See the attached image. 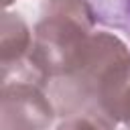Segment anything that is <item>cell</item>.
Wrapping results in <instances>:
<instances>
[{
  "mask_svg": "<svg viewBox=\"0 0 130 130\" xmlns=\"http://www.w3.org/2000/svg\"><path fill=\"white\" fill-rule=\"evenodd\" d=\"M102 120L106 130H114L116 124L130 128V63L108 79L102 93Z\"/></svg>",
  "mask_w": 130,
  "mask_h": 130,
  "instance_id": "obj_5",
  "label": "cell"
},
{
  "mask_svg": "<svg viewBox=\"0 0 130 130\" xmlns=\"http://www.w3.org/2000/svg\"><path fill=\"white\" fill-rule=\"evenodd\" d=\"M32 47V35L28 24L16 12H4L0 24V61H2V79H8L16 73Z\"/></svg>",
  "mask_w": 130,
  "mask_h": 130,
  "instance_id": "obj_4",
  "label": "cell"
},
{
  "mask_svg": "<svg viewBox=\"0 0 130 130\" xmlns=\"http://www.w3.org/2000/svg\"><path fill=\"white\" fill-rule=\"evenodd\" d=\"M57 130H104V128L89 118L77 116V118H67L65 122H61L57 126Z\"/></svg>",
  "mask_w": 130,
  "mask_h": 130,
  "instance_id": "obj_6",
  "label": "cell"
},
{
  "mask_svg": "<svg viewBox=\"0 0 130 130\" xmlns=\"http://www.w3.org/2000/svg\"><path fill=\"white\" fill-rule=\"evenodd\" d=\"M95 14L85 0H49L32 32V47L24 65L14 73L39 85L65 75L87 39L93 35Z\"/></svg>",
  "mask_w": 130,
  "mask_h": 130,
  "instance_id": "obj_1",
  "label": "cell"
},
{
  "mask_svg": "<svg viewBox=\"0 0 130 130\" xmlns=\"http://www.w3.org/2000/svg\"><path fill=\"white\" fill-rule=\"evenodd\" d=\"M130 63L128 47L112 32H93L71 69L51 79V95L55 110L69 118H89L104 128L102 120V93L108 79L124 65ZM106 130V128H104Z\"/></svg>",
  "mask_w": 130,
  "mask_h": 130,
  "instance_id": "obj_2",
  "label": "cell"
},
{
  "mask_svg": "<svg viewBox=\"0 0 130 130\" xmlns=\"http://www.w3.org/2000/svg\"><path fill=\"white\" fill-rule=\"evenodd\" d=\"M2 2H4V6H10V4L14 2V0H2Z\"/></svg>",
  "mask_w": 130,
  "mask_h": 130,
  "instance_id": "obj_7",
  "label": "cell"
},
{
  "mask_svg": "<svg viewBox=\"0 0 130 130\" xmlns=\"http://www.w3.org/2000/svg\"><path fill=\"white\" fill-rule=\"evenodd\" d=\"M53 118L55 106L39 83L24 79L2 81L0 130H49Z\"/></svg>",
  "mask_w": 130,
  "mask_h": 130,
  "instance_id": "obj_3",
  "label": "cell"
}]
</instances>
